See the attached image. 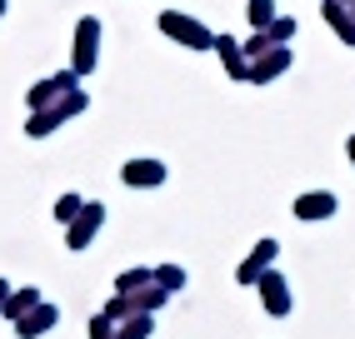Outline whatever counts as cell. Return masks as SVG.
<instances>
[{
	"label": "cell",
	"instance_id": "6da1fadb",
	"mask_svg": "<svg viewBox=\"0 0 355 339\" xmlns=\"http://www.w3.org/2000/svg\"><path fill=\"white\" fill-rule=\"evenodd\" d=\"M101 220H105V210H101V205H80V210H76V220H70V250H85V245H90V235L101 230Z\"/></svg>",
	"mask_w": 355,
	"mask_h": 339
},
{
	"label": "cell",
	"instance_id": "7a4b0ae2",
	"mask_svg": "<svg viewBox=\"0 0 355 339\" xmlns=\"http://www.w3.org/2000/svg\"><path fill=\"white\" fill-rule=\"evenodd\" d=\"M255 284H260V295H266V309L270 314H286L291 309V295H286V280H280V275H260Z\"/></svg>",
	"mask_w": 355,
	"mask_h": 339
},
{
	"label": "cell",
	"instance_id": "3957f363",
	"mask_svg": "<svg viewBox=\"0 0 355 339\" xmlns=\"http://www.w3.org/2000/svg\"><path fill=\"white\" fill-rule=\"evenodd\" d=\"M295 214H300V220H325V214H336V195H325V190L300 195V200H295Z\"/></svg>",
	"mask_w": 355,
	"mask_h": 339
},
{
	"label": "cell",
	"instance_id": "277c9868",
	"mask_svg": "<svg viewBox=\"0 0 355 339\" xmlns=\"http://www.w3.org/2000/svg\"><path fill=\"white\" fill-rule=\"evenodd\" d=\"M51 324H55V309H51V304H35L31 314H20V324H15V329H20V339H35V334L51 329Z\"/></svg>",
	"mask_w": 355,
	"mask_h": 339
},
{
	"label": "cell",
	"instance_id": "5b68a950",
	"mask_svg": "<svg viewBox=\"0 0 355 339\" xmlns=\"http://www.w3.org/2000/svg\"><path fill=\"white\" fill-rule=\"evenodd\" d=\"M270 259H275V239H260V250L241 264V284H255V280H260V270H266Z\"/></svg>",
	"mask_w": 355,
	"mask_h": 339
},
{
	"label": "cell",
	"instance_id": "8992f818",
	"mask_svg": "<svg viewBox=\"0 0 355 339\" xmlns=\"http://www.w3.org/2000/svg\"><path fill=\"white\" fill-rule=\"evenodd\" d=\"M165 180V170L155 160H130L125 165V185H160Z\"/></svg>",
	"mask_w": 355,
	"mask_h": 339
},
{
	"label": "cell",
	"instance_id": "52a82bcc",
	"mask_svg": "<svg viewBox=\"0 0 355 339\" xmlns=\"http://www.w3.org/2000/svg\"><path fill=\"white\" fill-rule=\"evenodd\" d=\"M165 30H171V35H185L191 45H210V35H205L200 26H191V20H180V15H165Z\"/></svg>",
	"mask_w": 355,
	"mask_h": 339
},
{
	"label": "cell",
	"instance_id": "ba28073f",
	"mask_svg": "<svg viewBox=\"0 0 355 339\" xmlns=\"http://www.w3.org/2000/svg\"><path fill=\"white\" fill-rule=\"evenodd\" d=\"M35 304H40V295H35V289H20V295L6 304V314H15V320H20V314H31Z\"/></svg>",
	"mask_w": 355,
	"mask_h": 339
},
{
	"label": "cell",
	"instance_id": "9c48e42d",
	"mask_svg": "<svg viewBox=\"0 0 355 339\" xmlns=\"http://www.w3.org/2000/svg\"><path fill=\"white\" fill-rule=\"evenodd\" d=\"M150 280H155V284H160V289H165V295H171V289H180V280H185V275H180V270H175V264H165V270H155V275H150Z\"/></svg>",
	"mask_w": 355,
	"mask_h": 339
},
{
	"label": "cell",
	"instance_id": "30bf717a",
	"mask_svg": "<svg viewBox=\"0 0 355 339\" xmlns=\"http://www.w3.org/2000/svg\"><path fill=\"white\" fill-rule=\"evenodd\" d=\"M140 284H150V270H125L115 289H121V295H130V289H140Z\"/></svg>",
	"mask_w": 355,
	"mask_h": 339
},
{
	"label": "cell",
	"instance_id": "8fae6325",
	"mask_svg": "<svg viewBox=\"0 0 355 339\" xmlns=\"http://www.w3.org/2000/svg\"><path fill=\"white\" fill-rule=\"evenodd\" d=\"M55 120H60V110H55V115H51V110L35 115V120H31V135H51V130H55Z\"/></svg>",
	"mask_w": 355,
	"mask_h": 339
},
{
	"label": "cell",
	"instance_id": "7c38bea8",
	"mask_svg": "<svg viewBox=\"0 0 355 339\" xmlns=\"http://www.w3.org/2000/svg\"><path fill=\"white\" fill-rule=\"evenodd\" d=\"M80 205H85V200H80V195H65V200H60V205H55V214H60V220H65V225H70V220H76V210H80Z\"/></svg>",
	"mask_w": 355,
	"mask_h": 339
},
{
	"label": "cell",
	"instance_id": "4fadbf2b",
	"mask_svg": "<svg viewBox=\"0 0 355 339\" xmlns=\"http://www.w3.org/2000/svg\"><path fill=\"white\" fill-rule=\"evenodd\" d=\"M146 329H150V320H146V314H135L130 329H121V339H146Z\"/></svg>",
	"mask_w": 355,
	"mask_h": 339
},
{
	"label": "cell",
	"instance_id": "5bb4252c",
	"mask_svg": "<svg viewBox=\"0 0 355 339\" xmlns=\"http://www.w3.org/2000/svg\"><path fill=\"white\" fill-rule=\"evenodd\" d=\"M90 339H115V329H110V320H105V314H101L96 324H90Z\"/></svg>",
	"mask_w": 355,
	"mask_h": 339
},
{
	"label": "cell",
	"instance_id": "9a60e30c",
	"mask_svg": "<svg viewBox=\"0 0 355 339\" xmlns=\"http://www.w3.org/2000/svg\"><path fill=\"white\" fill-rule=\"evenodd\" d=\"M250 6H255V10H250L255 26H266V20H270V0H250Z\"/></svg>",
	"mask_w": 355,
	"mask_h": 339
},
{
	"label": "cell",
	"instance_id": "2e32d148",
	"mask_svg": "<svg viewBox=\"0 0 355 339\" xmlns=\"http://www.w3.org/2000/svg\"><path fill=\"white\" fill-rule=\"evenodd\" d=\"M6 295H10V289H6V280H0V304H6Z\"/></svg>",
	"mask_w": 355,
	"mask_h": 339
},
{
	"label": "cell",
	"instance_id": "e0dca14e",
	"mask_svg": "<svg viewBox=\"0 0 355 339\" xmlns=\"http://www.w3.org/2000/svg\"><path fill=\"white\" fill-rule=\"evenodd\" d=\"M350 160H355V140H350Z\"/></svg>",
	"mask_w": 355,
	"mask_h": 339
}]
</instances>
